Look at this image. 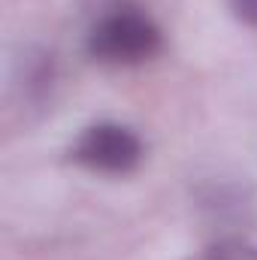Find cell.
<instances>
[{"mask_svg": "<svg viewBox=\"0 0 257 260\" xmlns=\"http://www.w3.org/2000/svg\"><path fill=\"white\" fill-rule=\"evenodd\" d=\"M206 260H257V248L242 239H221L206 251Z\"/></svg>", "mask_w": 257, "mask_h": 260, "instance_id": "3", "label": "cell"}, {"mask_svg": "<svg viewBox=\"0 0 257 260\" xmlns=\"http://www.w3.org/2000/svg\"><path fill=\"white\" fill-rule=\"evenodd\" d=\"M73 160L82 164L91 173L103 176H127L139 167L145 148L142 139L118 121H97L79 133V139L70 148Z\"/></svg>", "mask_w": 257, "mask_h": 260, "instance_id": "2", "label": "cell"}, {"mask_svg": "<svg viewBox=\"0 0 257 260\" xmlns=\"http://www.w3.org/2000/svg\"><path fill=\"white\" fill-rule=\"evenodd\" d=\"M227 3H230V9L239 21L257 27V0H227Z\"/></svg>", "mask_w": 257, "mask_h": 260, "instance_id": "4", "label": "cell"}, {"mask_svg": "<svg viewBox=\"0 0 257 260\" xmlns=\"http://www.w3.org/2000/svg\"><path fill=\"white\" fill-rule=\"evenodd\" d=\"M160 46V27L136 9H118L103 15L88 34V55L106 67H139L151 61Z\"/></svg>", "mask_w": 257, "mask_h": 260, "instance_id": "1", "label": "cell"}]
</instances>
